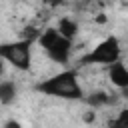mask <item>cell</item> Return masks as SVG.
<instances>
[{
    "instance_id": "30bf717a",
    "label": "cell",
    "mask_w": 128,
    "mask_h": 128,
    "mask_svg": "<svg viewBox=\"0 0 128 128\" xmlns=\"http://www.w3.org/2000/svg\"><path fill=\"white\" fill-rule=\"evenodd\" d=\"M108 128H128V108H122L118 116L108 122Z\"/></svg>"
},
{
    "instance_id": "52a82bcc",
    "label": "cell",
    "mask_w": 128,
    "mask_h": 128,
    "mask_svg": "<svg viewBox=\"0 0 128 128\" xmlns=\"http://www.w3.org/2000/svg\"><path fill=\"white\" fill-rule=\"evenodd\" d=\"M16 94H18V90H16V84L12 80H2L0 82V104H4V106L12 104L16 100Z\"/></svg>"
},
{
    "instance_id": "5bb4252c",
    "label": "cell",
    "mask_w": 128,
    "mask_h": 128,
    "mask_svg": "<svg viewBox=\"0 0 128 128\" xmlns=\"http://www.w3.org/2000/svg\"><path fill=\"white\" fill-rule=\"evenodd\" d=\"M2 74H4V60L0 58V76H2Z\"/></svg>"
},
{
    "instance_id": "8fae6325",
    "label": "cell",
    "mask_w": 128,
    "mask_h": 128,
    "mask_svg": "<svg viewBox=\"0 0 128 128\" xmlns=\"http://www.w3.org/2000/svg\"><path fill=\"white\" fill-rule=\"evenodd\" d=\"M4 128H22V124L18 120H6L4 122Z\"/></svg>"
},
{
    "instance_id": "9a60e30c",
    "label": "cell",
    "mask_w": 128,
    "mask_h": 128,
    "mask_svg": "<svg viewBox=\"0 0 128 128\" xmlns=\"http://www.w3.org/2000/svg\"><path fill=\"white\" fill-rule=\"evenodd\" d=\"M122 96H124V98H128V88H122Z\"/></svg>"
},
{
    "instance_id": "5b68a950",
    "label": "cell",
    "mask_w": 128,
    "mask_h": 128,
    "mask_svg": "<svg viewBox=\"0 0 128 128\" xmlns=\"http://www.w3.org/2000/svg\"><path fill=\"white\" fill-rule=\"evenodd\" d=\"M108 78H110V82H112L114 86H118L120 90H122V88H128V68H126L120 60L108 66Z\"/></svg>"
},
{
    "instance_id": "7a4b0ae2",
    "label": "cell",
    "mask_w": 128,
    "mask_h": 128,
    "mask_svg": "<svg viewBox=\"0 0 128 128\" xmlns=\"http://www.w3.org/2000/svg\"><path fill=\"white\" fill-rule=\"evenodd\" d=\"M120 42L116 36H108L104 38L100 44H96L88 54H84L80 58V66H92V64H104V66H110L114 62L120 60Z\"/></svg>"
},
{
    "instance_id": "7c38bea8",
    "label": "cell",
    "mask_w": 128,
    "mask_h": 128,
    "mask_svg": "<svg viewBox=\"0 0 128 128\" xmlns=\"http://www.w3.org/2000/svg\"><path fill=\"white\" fill-rule=\"evenodd\" d=\"M48 4H50V6H60L62 0H48Z\"/></svg>"
},
{
    "instance_id": "4fadbf2b",
    "label": "cell",
    "mask_w": 128,
    "mask_h": 128,
    "mask_svg": "<svg viewBox=\"0 0 128 128\" xmlns=\"http://www.w3.org/2000/svg\"><path fill=\"white\" fill-rule=\"evenodd\" d=\"M84 120H86V122H92V120H94V114H86Z\"/></svg>"
},
{
    "instance_id": "9c48e42d",
    "label": "cell",
    "mask_w": 128,
    "mask_h": 128,
    "mask_svg": "<svg viewBox=\"0 0 128 128\" xmlns=\"http://www.w3.org/2000/svg\"><path fill=\"white\" fill-rule=\"evenodd\" d=\"M60 38V34H58V30L56 28H46V30H42L40 32V36H38V44H40V48L42 50H46V48H50L56 40Z\"/></svg>"
},
{
    "instance_id": "2e32d148",
    "label": "cell",
    "mask_w": 128,
    "mask_h": 128,
    "mask_svg": "<svg viewBox=\"0 0 128 128\" xmlns=\"http://www.w3.org/2000/svg\"><path fill=\"white\" fill-rule=\"evenodd\" d=\"M42 2H48V0H42Z\"/></svg>"
},
{
    "instance_id": "e0dca14e",
    "label": "cell",
    "mask_w": 128,
    "mask_h": 128,
    "mask_svg": "<svg viewBox=\"0 0 128 128\" xmlns=\"http://www.w3.org/2000/svg\"><path fill=\"white\" fill-rule=\"evenodd\" d=\"M86 2H92V0H86Z\"/></svg>"
},
{
    "instance_id": "ba28073f",
    "label": "cell",
    "mask_w": 128,
    "mask_h": 128,
    "mask_svg": "<svg viewBox=\"0 0 128 128\" xmlns=\"http://www.w3.org/2000/svg\"><path fill=\"white\" fill-rule=\"evenodd\" d=\"M56 30H58V34H60L62 38H66V40H74L76 34H78V24H76L72 18H62V20L58 22Z\"/></svg>"
},
{
    "instance_id": "277c9868",
    "label": "cell",
    "mask_w": 128,
    "mask_h": 128,
    "mask_svg": "<svg viewBox=\"0 0 128 128\" xmlns=\"http://www.w3.org/2000/svg\"><path fill=\"white\" fill-rule=\"evenodd\" d=\"M46 56L56 62V64H68L70 62V54H72V40H66V38H58L50 48L44 50Z\"/></svg>"
},
{
    "instance_id": "6da1fadb",
    "label": "cell",
    "mask_w": 128,
    "mask_h": 128,
    "mask_svg": "<svg viewBox=\"0 0 128 128\" xmlns=\"http://www.w3.org/2000/svg\"><path fill=\"white\" fill-rule=\"evenodd\" d=\"M36 90L42 92L44 96H54V98H64V100H82L84 98V90L78 82L76 68L62 70V72L38 82Z\"/></svg>"
},
{
    "instance_id": "3957f363",
    "label": "cell",
    "mask_w": 128,
    "mask_h": 128,
    "mask_svg": "<svg viewBox=\"0 0 128 128\" xmlns=\"http://www.w3.org/2000/svg\"><path fill=\"white\" fill-rule=\"evenodd\" d=\"M0 58L12 64L16 70H30L32 64V42L30 40H16V42H2L0 44Z\"/></svg>"
},
{
    "instance_id": "8992f818",
    "label": "cell",
    "mask_w": 128,
    "mask_h": 128,
    "mask_svg": "<svg viewBox=\"0 0 128 128\" xmlns=\"http://www.w3.org/2000/svg\"><path fill=\"white\" fill-rule=\"evenodd\" d=\"M90 108H102V106H108V104H114L116 102V98H112L108 92H104V90H96V92H90L88 96H84L82 98Z\"/></svg>"
}]
</instances>
